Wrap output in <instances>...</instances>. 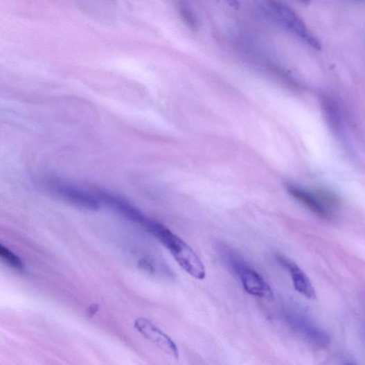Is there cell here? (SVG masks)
Instances as JSON below:
<instances>
[{"label": "cell", "instance_id": "6da1fadb", "mask_svg": "<svg viewBox=\"0 0 365 365\" xmlns=\"http://www.w3.org/2000/svg\"><path fill=\"white\" fill-rule=\"evenodd\" d=\"M143 225L172 253L184 271L195 279H205V265L186 242L163 225L148 218Z\"/></svg>", "mask_w": 365, "mask_h": 365}, {"label": "cell", "instance_id": "7a4b0ae2", "mask_svg": "<svg viewBox=\"0 0 365 365\" xmlns=\"http://www.w3.org/2000/svg\"><path fill=\"white\" fill-rule=\"evenodd\" d=\"M220 253L229 269L239 278L247 293L258 298L274 299L269 284L238 253L225 247H221Z\"/></svg>", "mask_w": 365, "mask_h": 365}, {"label": "cell", "instance_id": "3957f363", "mask_svg": "<svg viewBox=\"0 0 365 365\" xmlns=\"http://www.w3.org/2000/svg\"><path fill=\"white\" fill-rule=\"evenodd\" d=\"M265 6L283 28L298 36L315 51H321V41L309 30L304 21L293 9L278 0H266Z\"/></svg>", "mask_w": 365, "mask_h": 365}, {"label": "cell", "instance_id": "277c9868", "mask_svg": "<svg viewBox=\"0 0 365 365\" xmlns=\"http://www.w3.org/2000/svg\"><path fill=\"white\" fill-rule=\"evenodd\" d=\"M47 187L57 197L82 209L96 211L100 208V201L91 193L59 181L47 183Z\"/></svg>", "mask_w": 365, "mask_h": 365}, {"label": "cell", "instance_id": "5b68a950", "mask_svg": "<svg viewBox=\"0 0 365 365\" xmlns=\"http://www.w3.org/2000/svg\"><path fill=\"white\" fill-rule=\"evenodd\" d=\"M134 326L145 338L167 355L177 359L179 358V352L176 344L150 320L139 319L135 321Z\"/></svg>", "mask_w": 365, "mask_h": 365}, {"label": "cell", "instance_id": "8992f818", "mask_svg": "<svg viewBox=\"0 0 365 365\" xmlns=\"http://www.w3.org/2000/svg\"><path fill=\"white\" fill-rule=\"evenodd\" d=\"M276 259L289 271L294 287L299 293L307 299H315V290L309 278L301 267L295 262L283 255H277Z\"/></svg>", "mask_w": 365, "mask_h": 365}, {"label": "cell", "instance_id": "52a82bcc", "mask_svg": "<svg viewBox=\"0 0 365 365\" xmlns=\"http://www.w3.org/2000/svg\"><path fill=\"white\" fill-rule=\"evenodd\" d=\"M97 195H98L102 201L105 202L111 208L133 222L143 224L148 219L136 207L125 199L115 196L114 194L104 190H98L97 191Z\"/></svg>", "mask_w": 365, "mask_h": 365}, {"label": "cell", "instance_id": "ba28073f", "mask_svg": "<svg viewBox=\"0 0 365 365\" xmlns=\"http://www.w3.org/2000/svg\"><path fill=\"white\" fill-rule=\"evenodd\" d=\"M287 319L292 326L303 333L312 343L319 346H326L329 344V337L326 333L310 326L304 319L290 314Z\"/></svg>", "mask_w": 365, "mask_h": 365}, {"label": "cell", "instance_id": "9c48e42d", "mask_svg": "<svg viewBox=\"0 0 365 365\" xmlns=\"http://www.w3.org/2000/svg\"><path fill=\"white\" fill-rule=\"evenodd\" d=\"M287 190L292 196L315 214L326 219L330 217L329 211L321 203L317 197H314L309 192L293 185L288 186Z\"/></svg>", "mask_w": 365, "mask_h": 365}, {"label": "cell", "instance_id": "30bf717a", "mask_svg": "<svg viewBox=\"0 0 365 365\" xmlns=\"http://www.w3.org/2000/svg\"><path fill=\"white\" fill-rule=\"evenodd\" d=\"M181 15L186 26L193 30L198 28V21L187 0H179Z\"/></svg>", "mask_w": 365, "mask_h": 365}, {"label": "cell", "instance_id": "8fae6325", "mask_svg": "<svg viewBox=\"0 0 365 365\" xmlns=\"http://www.w3.org/2000/svg\"><path fill=\"white\" fill-rule=\"evenodd\" d=\"M0 256L2 260L13 269L22 271L24 269V265L22 260L15 255L9 249L3 245L0 246Z\"/></svg>", "mask_w": 365, "mask_h": 365}, {"label": "cell", "instance_id": "7c38bea8", "mask_svg": "<svg viewBox=\"0 0 365 365\" xmlns=\"http://www.w3.org/2000/svg\"><path fill=\"white\" fill-rule=\"evenodd\" d=\"M316 197L327 209L337 208L339 204V199L336 195L327 189H319Z\"/></svg>", "mask_w": 365, "mask_h": 365}, {"label": "cell", "instance_id": "4fadbf2b", "mask_svg": "<svg viewBox=\"0 0 365 365\" xmlns=\"http://www.w3.org/2000/svg\"><path fill=\"white\" fill-rule=\"evenodd\" d=\"M139 266L140 269H143L145 272L150 274H154L155 272L154 266L148 260L141 259L139 261Z\"/></svg>", "mask_w": 365, "mask_h": 365}, {"label": "cell", "instance_id": "5bb4252c", "mask_svg": "<svg viewBox=\"0 0 365 365\" xmlns=\"http://www.w3.org/2000/svg\"><path fill=\"white\" fill-rule=\"evenodd\" d=\"M225 1L230 8L235 10H238L240 8V3L238 0H225Z\"/></svg>", "mask_w": 365, "mask_h": 365}, {"label": "cell", "instance_id": "9a60e30c", "mask_svg": "<svg viewBox=\"0 0 365 365\" xmlns=\"http://www.w3.org/2000/svg\"><path fill=\"white\" fill-rule=\"evenodd\" d=\"M99 309H100L99 305L94 304L89 308L87 313L91 317V316H93L94 314H95L96 312H98Z\"/></svg>", "mask_w": 365, "mask_h": 365}, {"label": "cell", "instance_id": "2e32d148", "mask_svg": "<svg viewBox=\"0 0 365 365\" xmlns=\"http://www.w3.org/2000/svg\"><path fill=\"white\" fill-rule=\"evenodd\" d=\"M296 1L305 6H309L310 4L311 0H296Z\"/></svg>", "mask_w": 365, "mask_h": 365}, {"label": "cell", "instance_id": "e0dca14e", "mask_svg": "<svg viewBox=\"0 0 365 365\" xmlns=\"http://www.w3.org/2000/svg\"><path fill=\"white\" fill-rule=\"evenodd\" d=\"M354 1L361 2V1H365V0H354Z\"/></svg>", "mask_w": 365, "mask_h": 365}]
</instances>
